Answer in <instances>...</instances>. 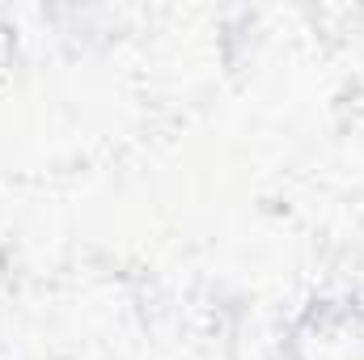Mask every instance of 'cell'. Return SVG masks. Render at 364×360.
I'll list each match as a JSON object with an SVG mask.
<instances>
[]
</instances>
